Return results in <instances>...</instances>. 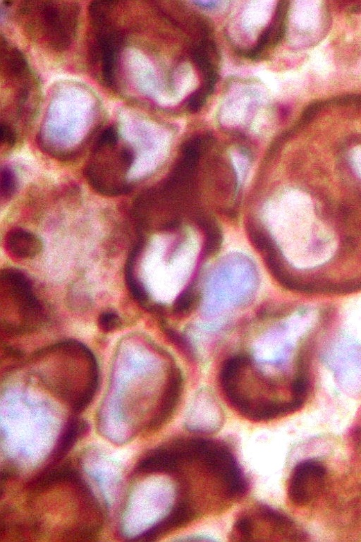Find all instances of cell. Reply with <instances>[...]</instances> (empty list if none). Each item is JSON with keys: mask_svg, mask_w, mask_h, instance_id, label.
Wrapping results in <instances>:
<instances>
[{"mask_svg": "<svg viewBox=\"0 0 361 542\" xmlns=\"http://www.w3.org/2000/svg\"><path fill=\"white\" fill-rule=\"evenodd\" d=\"M94 28V41L91 48L94 62L100 63L103 81L112 87L115 81L118 57L123 46L121 31L111 22L110 17L91 22Z\"/></svg>", "mask_w": 361, "mask_h": 542, "instance_id": "5b68a950", "label": "cell"}, {"mask_svg": "<svg viewBox=\"0 0 361 542\" xmlns=\"http://www.w3.org/2000/svg\"><path fill=\"white\" fill-rule=\"evenodd\" d=\"M121 325V320L117 314L105 312L100 314L98 319L99 328L105 332L114 331Z\"/></svg>", "mask_w": 361, "mask_h": 542, "instance_id": "9a60e30c", "label": "cell"}, {"mask_svg": "<svg viewBox=\"0 0 361 542\" xmlns=\"http://www.w3.org/2000/svg\"><path fill=\"white\" fill-rule=\"evenodd\" d=\"M20 13L28 34L56 51L67 50L75 38L81 6L76 2L28 1Z\"/></svg>", "mask_w": 361, "mask_h": 542, "instance_id": "7a4b0ae2", "label": "cell"}, {"mask_svg": "<svg viewBox=\"0 0 361 542\" xmlns=\"http://www.w3.org/2000/svg\"><path fill=\"white\" fill-rule=\"evenodd\" d=\"M87 427L85 422L76 419L71 420L68 423L53 454V458L55 461L62 459Z\"/></svg>", "mask_w": 361, "mask_h": 542, "instance_id": "8fae6325", "label": "cell"}, {"mask_svg": "<svg viewBox=\"0 0 361 542\" xmlns=\"http://www.w3.org/2000/svg\"><path fill=\"white\" fill-rule=\"evenodd\" d=\"M197 221L206 233V254H215L222 243V234L218 223L211 217L202 213L197 217Z\"/></svg>", "mask_w": 361, "mask_h": 542, "instance_id": "7c38bea8", "label": "cell"}, {"mask_svg": "<svg viewBox=\"0 0 361 542\" xmlns=\"http://www.w3.org/2000/svg\"><path fill=\"white\" fill-rule=\"evenodd\" d=\"M257 276L252 264L232 259L213 274L207 286L203 310L216 316L248 303L256 288Z\"/></svg>", "mask_w": 361, "mask_h": 542, "instance_id": "277c9868", "label": "cell"}, {"mask_svg": "<svg viewBox=\"0 0 361 542\" xmlns=\"http://www.w3.org/2000/svg\"><path fill=\"white\" fill-rule=\"evenodd\" d=\"M183 380L177 368L170 371L168 382L157 412L149 424L150 430L161 427L170 419L181 397Z\"/></svg>", "mask_w": 361, "mask_h": 542, "instance_id": "52a82bcc", "label": "cell"}, {"mask_svg": "<svg viewBox=\"0 0 361 542\" xmlns=\"http://www.w3.org/2000/svg\"><path fill=\"white\" fill-rule=\"evenodd\" d=\"M197 301V294L195 291L188 289L176 300L174 310L178 314L188 312Z\"/></svg>", "mask_w": 361, "mask_h": 542, "instance_id": "5bb4252c", "label": "cell"}, {"mask_svg": "<svg viewBox=\"0 0 361 542\" xmlns=\"http://www.w3.org/2000/svg\"><path fill=\"white\" fill-rule=\"evenodd\" d=\"M326 470L320 463L308 460L300 463L292 474L288 496L297 507H305L311 503L323 491Z\"/></svg>", "mask_w": 361, "mask_h": 542, "instance_id": "8992f818", "label": "cell"}, {"mask_svg": "<svg viewBox=\"0 0 361 542\" xmlns=\"http://www.w3.org/2000/svg\"><path fill=\"white\" fill-rule=\"evenodd\" d=\"M80 477L77 471L69 465H63L47 470L37 477L30 484V487L37 491H43L62 483L79 484Z\"/></svg>", "mask_w": 361, "mask_h": 542, "instance_id": "30bf717a", "label": "cell"}, {"mask_svg": "<svg viewBox=\"0 0 361 542\" xmlns=\"http://www.w3.org/2000/svg\"><path fill=\"white\" fill-rule=\"evenodd\" d=\"M44 310L28 278L21 271L6 269L0 273V327L7 337L28 334L41 326Z\"/></svg>", "mask_w": 361, "mask_h": 542, "instance_id": "6da1fadb", "label": "cell"}, {"mask_svg": "<svg viewBox=\"0 0 361 542\" xmlns=\"http://www.w3.org/2000/svg\"><path fill=\"white\" fill-rule=\"evenodd\" d=\"M194 4L197 5L200 7L205 8H213L217 6L218 4V2L217 1H198V2H194Z\"/></svg>", "mask_w": 361, "mask_h": 542, "instance_id": "e0dca14e", "label": "cell"}, {"mask_svg": "<svg viewBox=\"0 0 361 542\" xmlns=\"http://www.w3.org/2000/svg\"><path fill=\"white\" fill-rule=\"evenodd\" d=\"M134 161V153L119 139L99 137L87 165L86 178L101 195L118 196L131 192L127 175Z\"/></svg>", "mask_w": 361, "mask_h": 542, "instance_id": "3957f363", "label": "cell"}, {"mask_svg": "<svg viewBox=\"0 0 361 542\" xmlns=\"http://www.w3.org/2000/svg\"><path fill=\"white\" fill-rule=\"evenodd\" d=\"M1 51L2 73L12 81H18L26 76L28 65L23 53L16 47L9 46L8 42L1 38L0 44Z\"/></svg>", "mask_w": 361, "mask_h": 542, "instance_id": "9c48e42d", "label": "cell"}, {"mask_svg": "<svg viewBox=\"0 0 361 542\" xmlns=\"http://www.w3.org/2000/svg\"><path fill=\"white\" fill-rule=\"evenodd\" d=\"M17 189V179L15 173L8 168L1 170L0 176V194L5 199L10 198L15 194Z\"/></svg>", "mask_w": 361, "mask_h": 542, "instance_id": "4fadbf2b", "label": "cell"}, {"mask_svg": "<svg viewBox=\"0 0 361 542\" xmlns=\"http://www.w3.org/2000/svg\"><path fill=\"white\" fill-rule=\"evenodd\" d=\"M6 247L15 257L32 259L42 253L43 242L35 234L22 229H15L6 237Z\"/></svg>", "mask_w": 361, "mask_h": 542, "instance_id": "ba28073f", "label": "cell"}, {"mask_svg": "<svg viewBox=\"0 0 361 542\" xmlns=\"http://www.w3.org/2000/svg\"><path fill=\"white\" fill-rule=\"evenodd\" d=\"M0 142L3 145L12 147L17 142V137L12 128L6 122L0 124Z\"/></svg>", "mask_w": 361, "mask_h": 542, "instance_id": "2e32d148", "label": "cell"}]
</instances>
